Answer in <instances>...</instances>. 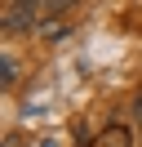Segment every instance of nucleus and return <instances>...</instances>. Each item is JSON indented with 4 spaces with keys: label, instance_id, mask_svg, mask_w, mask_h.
<instances>
[{
    "label": "nucleus",
    "instance_id": "obj_1",
    "mask_svg": "<svg viewBox=\"0 0 142 147\" xmlns=\"http://www.w3.org/2000/svg\"><path fill=\"white\" fill-rule=\"evenodd\" d=\"M40 18V0H9L5 9V31H31Z\"/></svg>",
    "mask_w": 142,
    "mask_h": 147
},
{
    "label": "nucleus",
    "instance_id": "obj_5",
    "mask_svg": "<svg viewBox=\"0 0 142 147\" xmlns=\"http://www.w3.org/2000/svg\"><path fill=\"white\" fill-rule=\"evenodd\" d=\"M133 111H138V125H142V98H138V102H133Z\"/></svg>",
    "mask_w": 142,
    "mask_h": 147
},
{
    "label": "nucleus",
    "instance_id": "obj_2",
    "mask_svg": "<svg viewBox=\"0 0 142 147\" xmlns=\"http://www.w3.org/2000/svg\"><path fill=\"white\" fill-rule=\"evenodd\" d=\"M89 147H133V129L129 125H107L98 138H89Z\"/></svg>",
    "mask_w": 142,
    "mask_h": 147
},
{
    "label": "nucleus",
    "instance_id": "obj_4",
    "mask_svg": "<svg viewBox=\"0 0 142 147\" xmlns=\"http://www.w3.org/2000/svg\"><path fill=\"white\" fill-rule=\"evenodd\" d=\"M0 85H5V89H13V85H18V63H13L9 54H5V63H0Z\"/></svg>",
    "mask_w": 142,
    "mask_h": 147
},
{
    "label": "nucleus",
    "instance_id": "obj_3",
    "mask_svg": "<svg viewBox=\"0 0 142 147\" xmlns=\"http://www.w3.org/2000/svg\"><path fill=\"white\" fill-rule=\"evenodd\" d=\"M67 31H71V22H67V18H44L40 27H36V36H40V40H62Z\"/></svg>",
    "mask_w": 142,
    "mask_h": 147
}]
</instances>
